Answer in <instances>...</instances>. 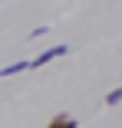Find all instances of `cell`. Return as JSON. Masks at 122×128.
Returning <instances> with one entry per match:
<instances>
[{"mask_svg": "<svg viewBox=\"0 0 122 128\" xmlns=\"http://www.w3.org/2000/svg\"><path fill=\"white\" fill-rule=\"evenodd\" d=\"M23 69H30V59H20L13 66H4V69H0V79H4V76H13V72H23Z\"/></svg>", "mask_w": 122, "mask_h": 128, "instance_id": "3957f363", "label": "cell"}, {"mask_svg": "<svg viewBox=\"0 0 122 128\" xmlns=\"http://www.w3.org/2000/svg\"><path fill=\"white\" fill-rule=\"evenodd\" d=\"M119 102H122V86H119V89H112V92L106 95V105H119Z\"/></svg>", "mask_w": 122, "mask_h": 128, "instance_id": "277c9868", "label": "cell"}, {"mask_svg": "<svg viewBox=\"0 0 122 128\" xmlns=\"http://www.w3.org/2000/svg\"><path fill=\"white\" fill-rule=\"evenodd\" d=\"M46 128H79V125L73 122L69 115H53V118H50V125H46Z\"/></svg>", "mask_w": 122, "mask_h": 128, "instance_id": "7a4b0ae2", "label": "cell"}, {"mask_svg": "<svg viewBox=\"0 0 122 128\" xmlns=\"http://www.w3.org/2000/svg\"><path fill=\"white\" fill-rule=\"evenodd\" d=\"M69 53V46H53V49H46V53H40L36 59H30V66H46V62H53V59H59V56H66Z\"/></svg>", "mask_w": 122, "mask_h": 128, "instance_id": "6da1fadb", "label": "cell"}]
</instances>
